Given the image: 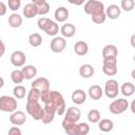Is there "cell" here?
<instances>
[{"instance_id": "1", "label": "cell", "mask_w": 135, "mask_h": 135, "mask_svg": "<svg viewBox=\"0 0 135 135\" xmlns=\"http://www.w3.org/2000/svg\"><path fill=\"white\" fill-rule=\"evenodd\" d=\"M41 101L44 104L51 105L56 110V113L58 115H63L65 114V101L63 99V96L61 93H59L58 91H52L49 90L46 92L41 93Z\"/></svg>"}, {"instance_id": "2", "label": "cell", "mask_w": 135, "mask_h": 135, "mask_svg": "<svg viewBox=\"0 0 135 135\" xmlns=\"http://www.w3.org/2000/svg\"><path fill=\"white\" fill-rule=\"evenodd\" d=\"M37 25L40 30H42L49 36H55L59 32L58 24L55 21H53L49 18H45V17L39 18L38 21H37Z\"/></svg>"}, {"instance_id": "3", "label": "cell", "mask_w": 135, "mask_h": 135, "mask_svg": "<svg viewBox=\"0 0 135 135\" xmlns=\"http://www.w3.org/2000/svg\"><path fill=\"white\" fill-rule=\"evenodd\" d=\"M84 12L91 17H96L105 13L104 4L98 0H89L84 3Z\"/></svg>"}, {"instance_id": "4", "label": "cell", "mask_w": 135, "mask_h": 135, "mask_svg": "<svg viewBox=\"0 0 135 135\" xmlns=\"http://www.w3.org/2000/svg\"><path fill=\"white\" fill-rule=\"evenodd\" d=\"M26 112L35 120H42L44 116V109L40 105L39 101H26Z\"/></svg>"}, {"instance_id": "5", "label": "cell", "mask_w": 135, "mask_h": 135, "mask_svg": "<svg viewBox=\"0 0 135 135\" xmlns=\"http://www.w3.org/2000/svg\"><path fill=\"white\" fill-rule=\"evenodd\" d=\"M17 107H18V103L15 97L6 96V95H3L0 97V110L2 112L14 113L16 112Z\"/></svg>"}, {"instance_id": "6", "label": "cell", "mask_w": 135, "mask_h": 135, "mask_svg": "<svg viewBox=\"0 0 135 135\" xmlns=\"http://www.w3.org/2000/svg\"><path fill=\"white\" fill-rule=\"evenodd\" d=\"M128 108H129L128 100L124 98H118V99H115L114 101H112L110 103L109 110L112 114L119 115V114H122L123 112H126L128 110Z\"/></svg>"}, {"instance_id": "7", "label": "cell", "mask_w": 135, "mask_h": 135, "mask_svg": "<svg viewBox=\"0 0 135 135\" xmlns=\"http://www.w3.org/2000/svg\"><path fill=\"white\" fill-rule=\"evenodd\" d=\"M102 72L108 76H114L117 74V58H103Z\"/></svg>"}, {"instance_id": "8", "label": "cell", "mask_w": 135, "mask_h": 135, "mask_svg": "<svg viewBox=\"0 0 135 135\" xmlns=\"http://www.w3.org/2000/svg\"><path fill=\"white\" fill-rule=\"evenodd\" d=\"M119 92V86H118V82L115 79H109L105 81L104 84V94L108 98L114 99L117 97Z\"/></svg>"}, {"instance_id": "9", "label": "cell", "mask_w": 135, "mask_h": 135, "mask_svg": "<svg viewBox=\"0 0 135 135\" xmlns=\"http://www.w3.org/2000/svg\"><path fill=\"white\" fill-rule=\"evenodd\" d=\"M81 117V112L78 108L76 107H70L68 108V110L65 111V114H64V118L63 120L64 121H68V122H77Z\"/></svg>"}, {"instance_id": "10", "label": "cell", "mask_w": 135, "mask_h": 135, "mask_svg": "<svg viewBox=\"0 0 135 135\" xmlns=\"http://www.w3.org/2000/svg\"><path fill=\"white\" fill-rule=\"evenodd\" d=\"M65 46H66V41H65V38H63V37L53 38V40L51 41V44H50L51 51L53 53H61L64 51Z\"/></svg>"}, {"instance_id": "11", "label": "cell", "mask_w": 135, "mask_h": 135, "mask_svg": "<svg viewBox=\"0 0 135 135\" xmlns=\"http://www.w3.org/2000/svg\"><path fill=\"white\" fill-rule=\"evenodd\" d=\"M25 61H26V56L21 51H16V52H14L11 55V62L16 68L23 66L24 63H25Z\"/></svg>"}, {"instance_id": "12", "label": "cell", "mask_w": 135, "mask_h": 135, "mask_svg": "<svg viewBox=\"0 0 135 135\" xmlns=\"http://www.w3.org/2000/svg\"><path fill=\"white\" fill-rule=\"evenodd\" d=\"M31 85H32V88L39 90L41 93L46 92V91L50 90V81H49V79L45 78V77H39V78L35 79V80L32 82Z\"/></svg>"}, {"instance_id": "13", "label": "cell", "mask_w": 135, "mask_h": 135, "mask_svg": "<svg viewBox=\"0 0 135 135\" xmlns=\"http://www.w3.org/2000/svg\"><path fill=\"white\" fill-rule=\"evenodd\" d=\"M9 121L14 126H22L26 121V116L22 111H16V112L11 114Z\"/></svg>"}, {"instance_id": "14", "label": "cell", "mask_w": 135, "mask_h": 135, "mask_svg": "<svg viewBox=\"0 0 135 135\" xmlns=\"http://www.w3.org/2000/svg\"><path fill=\"white\" fill-rule=\"evenodd\" d=\"M62 128L64 132L68 135H80V128L79 123H73V122H68V121H62Z\"/></svg>"}, {"instance_id": "15", "label": "cell", "mask_w": 135, "mask_h": 135, "mask_svg": "<svg viewBox=\"0 0 135 135\" xmlns=\"http://www.w3.org/2000/svg\"><path fill=\"white\" fill-rule=\"evenodd\" d=\"M43 109H44V116H43L42 122L44 124L51 123L54 120V117H55V114H56V110L53 107L47 105V104H44Z\"/></svg>"}, {"instance_id": "16", "label": "cell", "mask_w": 135, "mask_h": 135, "mask_svg": "<svg viewBox=\"0 0 135 135\" xmlns=\"http://www.w3.org/2000/svg\"><path fill=\"white\" fill-rule=\"evenodd\" d=\"M23 15L27 19H31V18L36 17L38 15V8H37V6L33 2H30V3L25 4L24 7H23Z\"/></svg>"}, {"instance_id": "17", "label": "cell", "mask_w": 135, "mask_h": 135, "mask_svg": "<svg viewBox=\"0 0 135 135\" xmlns=\"http://www.w3.org/2000/svg\"><path fill=\"white\" fill-rule=\"evenodd\" d=\"M103 93L104 92L102 91L101 86H99L97 84H94V85L90 86L89 88V91H88V94H89L90 98L93 99V100H99L102 97Z\"/></svg>"}, {"instance_id": "18", "label": "cell", "mask_w": 135, "mask_h": 135, "mask_svg": "<svg viewBox=\"0 0 135 135\" xmlns=\"http://www.w3.org/2000/svg\"><path fill=\"white\" fill-rule=\"evenodd\" d=\"M60 33L63 36V38H71L75 35L76 27L72 23H64L60 28Z\"/></svg>"}, {"instance_id": "19", "label": "cell", "mask_w": 135, "mask_h": 135, "mask_svg": "<svg viewBox=\"0 0 135 135\" xmlns=\"http://www.w3.org/2000/svg\"><path fill=\"white\" fill-rule=\"evenodd\" d=\"M120 13H121L120 7L118 5H116V4H110L105 8V15H107V17L110 18V19H113V20L114 19H117L120 16Z\"/></svg>"}, {"instance_id": "20", "label": "cell", "mask_w": 135, "mask_h": 135, "mask_svg": "<svg viewBox=\"0 0 135 135\" xmlns=\"http://www.w3.org/2000/svg\"><path fill=\"white\" fill-rule=\"evenodd\" d=\"M54 17L56 19V21L58 22H64L68 18H69V11L66 7L64 6H59L56 8L55 13H54Z\"/></svg>"}, {"instance_id": "21", "label": "cell", "mask_w": 135, "mask_h": 135, "mask_svg": "<svg viewBox=\"0 0 135 135\" xmlns=\"http://www.w3.org/2000/svg\"><path fill=\"white\" fill-rule=\"evenodd\" d=\"M86 99V93L83 90H75L72 93V101L76 104H82Z\"/></svg>"}, {"instance_id": "22", "label": "cell", "mask_w": 135, "mask_h": 135, "mask_svg": "<svg viewBox=\"0 0 135 135\" xmlns=\"http://www.w3.org/2000/svg\"><path fill=\"white\" fill-rule=\"evenodd\" d=\"M38 8V15L43 16L50 12V4L45 0H33L32 1Z\"/></svg>"}, {"instance_id": "23", "label": "cell", "mask_w": 135, "mask_h": 135, "mask_svg": "<svg viewBox=\"0 0 135 135\" xmlns=\"http://www.w3.org/2000/svg\"><path fill=\"white\" fill-rule=\"evenodd\" d=\"M117 54H118V50L114 44H108L102 49L103 58H112V57L117 58Z\"/></svg>"}, {"instance_id": "24", "label": "cell", "mask_w": 135, "mask_h": 135, "mask_svg": "<svg viewBox=\"0 0 135 135\" xmlns=\"http://www.w3.org/2000/svg\"><path fill=\"white\" fill-rule=\"evenodd\" d=\"M74 52L78 56H84L89 52V45L84 41H77L74 45Z\"/></svg>"}, {"instance_id": "25", "label": "cell", "mask_w": 135, "mask_h": 135, "mask_svg": "<svg viewBox=\"0 0 135 135\" xmlns=\"http://www.w3.org/2000/svg\"><path fill=\"white\" fill-rule=\"evenodd\" d=\"M94 68L93 65L89 64V63H85V64H82L80 68H79V74L82 78H91L93 75H94Z\"/></svg>"}, {"instance_id": "26", "label": "cell", "mask_w": 135, "mask_h": 135, "mask_svg": "<svg viewBox=\"0 0 135 135\" xmlns=\"http://www.w3.org/2000/svg\"><path fill=\"white\" fill-rule=\"evenodd\" d=\"M120 92L123 96H127V97L132 96L135 92V85L132 82H129V81L123 82L120 86Z\"/></svg>"}, {"instance_id": "27", "label": "cell", "mask_w": 135, "mask_h": 135, "mask_svg": "<svg viewBox=\"0 0 135 135\" xmlns=\"http://www.w3.org/2000/svg\"><path fill=\"white\" fill-rule=\"evenodd\" d=\"M98 128L100 131L104 132V133H108L110 131L113 130L114 128V123L111 119H108V118H104V119H101L99 122H98Z\"/></svg>"}, {"instance_id": "28", "label": "cell", "mask_w": 135, "mask_h": 135, "mask_svg": "<svg viewBox=\"0 0 135 135\" xmlns=\"http://www.w3.org/2000/svg\"><path fill=\"white\" fill-rule=\"evenodd\" d=\"M21 71H22L23 76H24L25 79H32V78H34L37 75V69H36V66L31 65V64L23 66Z\"/></svg>"}, {"instance_id": "29", "label": "cell", "mask_w": 135, "mask_h": 135, "mask_svg": "<svg viewBox=\"0 0 135 135\" xmlns=\"http://www.w3.org/2000/svg\"><path fill=\"white\" fill-rule=\"evenodd\" d=\"M8 24H9L11 27H14V28L19 27L22 24V17L17 13L12 14L8 17Z\"/></svg>"}, {"instance_id": "30", "label": "cell", "mask_w": 135, "mask_h": 135, "mask_svg": "<svg viewBox=\"0 0 135 135\" xmlns=\"http://www.w3.org/2000/svg\"><path fill=\"white\" fill-rule=\"evenodd\" d=\"M28 42H30V44H31L32 46L38 47V46H40L41 43H42V37H41L40 34H38V33H33V34H31L30 37H28Z\"/></svg>"}, {"instance_id": "31", "label": "cell", "mask_w": 135, "mask_h": 135, "mask_svg": "<svg viewBox=\"0 0 135 135\" xmlns=\"http://www.w3.org/2000/svg\"><path fill=\"white\" fill-rule=\"evenodd\" d=\"M11 79L14 83L16 84H20L25 78L23 76V73L21 70H14L12 73H11Z\"/></svg>"}, {"instance_id": "32", "label": "cell", "mask_w": 135, "mask_h": 135, "mask_svg": "<svg viewBox=\"0 0 135 135\" xmlns=\"http://www.w3.org/2000/svg\"><path fill=\"white\" fill-rule=\"evenodd\" d=\"M41 98V92L37 89L31 88L27 93V101H38Z\"/></svg>"}, {"instance_id": "33", "label": "cell", "mask_w": 135, "mask_h": 135, "mask_svg": "<svg viewBox=\"0 0 135 135\" xmlns=\"http://www.w3.org/2000/svg\"><path fill=\"white\" fill-rule=\"evenodd\" d=\"M88 120H89L90 122H92V123H97V122H99V121L101 120L99 111H98V110H95V109L91 110V111L88 113Z\"/></svg>"}, {"instance_id": "34", "label": "cell", "mask_w": 135, "mask_h": 135, "mask_svg": "<svg viewBox=\"0 0 135 135\" xmlns=\"http://www.w3.org/2000/svg\"><path fill=\"white\" fill-rule=\"evenodd\" d=\"M13 94H14V97L17 98V99H22L25 94H26V90L23 85H16L14 89H13Z\"/></svg>"}, {"instance_id": "35", "label": "cell", "mask_w": 135, "mask_h": 135, "mask_svg": "<svg viewBox=\"0 0 135 135\" xmlns=\"http://www.w3.org/2000/svg\"><path fill=\"white\" fill-rule=\"evenodd\" d=\"M120 6L123 11L131 12L135 6V1L134 0H122L120 3Z\"/></svg>"}, {"instance_id": "36", "label": "cell", "mask_w": 135, "mask_h": 135, "mask_svg": "<svg viewBox=\"0 0 135 135\" xmlns=\"http://www.w3.org/2000/svg\"><path fill=\"white\" fill-rule=\"evenodd\" d=\"M7 5H8V8L9 9H12L13 12H15V11H18L20 8L21 1L20 0H8Z\"/></svg>"}, {"instance_id": "37", "label": "cell", "mask_w": 135, "mask_h": 135, "mask_svg": "<svg viewBox=\"0 0 135 135\" xmlns=\"http://www.w3.org/2000/svg\"><path fill=\"white\" fill-rule=\"evenodd\" d=\"M91 18H92V20H93L94 23H96V24H101V23H103V22L105 21L107 15H105V13H104V14H102V15H99V16H96V17H91Z\"/></svg>"}, {"instance_id": "38", "label": "cell", "mask_w": 135, "mask_h": 135, "mask_svg": "<svg viewBox=\"0 0 135 135\" xmlns=\"http://www.w3.org/2000/svg\"><path fill=\"white\" fill-rule=\"evenodd\" d=\"M79 128H80V135H86L90 132V127L85 122L79 123Z\"/></svg>"}, {"instance_id": "39", "label": "cell", "mask_w": 135, "mask_h": 135, "mask_svg": "<svg viewBox=\"0 0 135 135\" xmlns=\"http://www.w3.org/2000/svg\"><path fill=\"white\" fill-rule=\"evenodd\" d=\"M8 135H22V133L18 127H12L8 130Z\"/></svg>"}, {"instance_id": "40", "label": "cell", "mask_w": 135, "mask_h": 135, "mask_svg": "<svg viewBox=\"0 0 135 135\" xmlns=\"http://www.w3.org/2000/svg\"><path fill=\"white\" fill-rule=\"evenodd\" d=\"M5 13H6V5L3 1H1L0 2V16L5 15Z\"/></svg>"}, {"instance_id": "41", "label": "cell", "mask_w": 135, "mask_h": 135, "mask_svg": "<svg viewBox=\"0 0 135 135\" xmlns=\"http://www.w3.org/2000/svg\"><path fill=\"white\" fill-rule=\"evenodd\" d=\"M130 43H131L132 47H134V49H135V34H133V35L131 36V39H130Z\"/></svg>"}, {"instance_id": "42", "label": "cell", "mask_w": 135, "mask_h": 135, "mask_svg": "<svg viewBox=\"0 0 135 135\" xmlns=\"http://www.w3.org/2000/svg\"><path fill=\"white\" fill-rule=\"evenodd\" d=\"M131 111L133 114H135V99H133L131 102Z\"/></svg>"}, {"instance_id": "43", "label": "cell", "mask_w": 135, "mask_h": 135, "mask_svg": "<svg viewBox=\"0 0 135 135\" xmlns=\"http://www.w3.org/2000/svg\"><path fill=\"white\" fill-rule=\"evenodd\" d=\"M0 42H1V53H0V56L2 57L3 54H4V52H5V47H4V43H3V41H0Z\"/></svg>"}, {"instance_id": "44", "label": "cell", "mask_w": 135, "mask_h": 135, "mask_svg": "<svg viewBox=\"0 0 135 135\" xmlns=\"http://www.w3.org/2000/svg\"><path fill=\"white\" fill-rule=\"evenodd\" d=\"M71 3H72V4H76V5H80V4L84 3V2H83V1H80V2H74V1H71Z\"/></svg>"}, {"instance_id": "45", "label": "cell", "mask_w": 135, "mask_h": 135, "mask_svg": "<svg viewBox=\"0 0 135 135\" xmlns=\"http://www.w3.org/2000/svg\"><path fill=\"white\" fill-rule=\"evenodd\" d=\"M131 77L135 80V69H134V70H132V72H131Z\"/></svg>"}, {"instance_id": "46", "label": "cell", "mask_w": 135, "mask_h": 135, "mask_svg": "<svg viewBox=\"0 0 135 135\" xmlns=\"http://www.w3.org/2000/svg\"><path fill=\"white\" fill-rule=\"evenodd\" d=\"M133 60H134V62H135V55H134V57H133Z\"/></svg>"}]
</instances>
